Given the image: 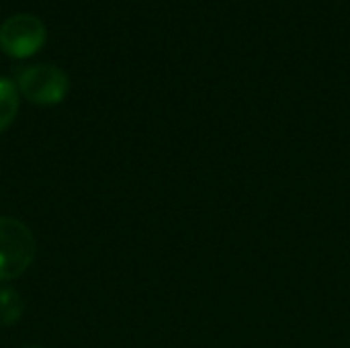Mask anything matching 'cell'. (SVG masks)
<instances>
[{"label":"cell","mask_w":350,"mask_h":348,"mask_svg":"<svg viewBox=\"0 0 350 348\" xmlns=\"http://www.w3.org/2000/svg\"><path fill=\"white\" fill-rule=\"evenodd\" d=\"M35 260V236L18 219L0 215V283L23 277Z\"/></svg>","instance_id":"6da1fadb"},{"label":"cell","mask_w":350,"mask_h":348,"mask_svg":"<svg viewBox=\"0 0 350 348\" xmlns=\"http://www.w3.org/2000/svg\"><path fill=\"white\" fill-rule=\"evenodd\" d=\"M16 88L33 105L55 107L68 96L70 78L57 66L35 64V66H27L18 72Z\"/></svg>","instance_id":"7a4b0ae2"},{"label":"cell","mask_w":350,"mask_h":348,"mask_svg":"<svg viewBox=\"0 0 350 348\" xmlns=\"http://www.w3.org/2000/svg\"><path fill=\"white\" fill-rule=\"evenodd\" d=\"M47 41V29L43 21L29 12L8 16L0 25V49L12 59H25L35 55Z\"/></svg>","instance_id":"3957f363"},{"label":"cell","mask_w":350,"mask_h":348,"mask_svg":"<svg viewBox=\"0 0 350 348\" xmlns=\"http://www.w3.org/2000/svg\"><path fill=\"white\" fill-rule=\"evenodd\" d=\"M21 92L16 88V84L10 78H2L0 76V133L6 131L12 121L16 119L18 113V105H21Z\"/></svg>","instance_id":"277c9868"},{"label":"cell","mask_w":350,"mask_h":348,"mask_svg":"<svg viewBox=\"0 0 350 348\" xmlns=\"http://www.w3.org/2000/svg\"><path fill=\"white\" fill-rule=\"evenodd\" d=\"M25 312V302L18 289L0 287V328H10L21 322Z\"/></svg>","instance_id":"5b68a950"},{"label":"cell","mask_w":350,"mask_h":348,"mask_svg":"<svg viewBox=\"0 0 350 348\" xmlns=\"http://www.w3.org/2000/svg\"><path fill=\"white\" fill-rule=\"evenodd\" d=\"M21 348H43V347H39V345H23Z\"/></svg>","instance_id":"8992f818"}]
</instances>
